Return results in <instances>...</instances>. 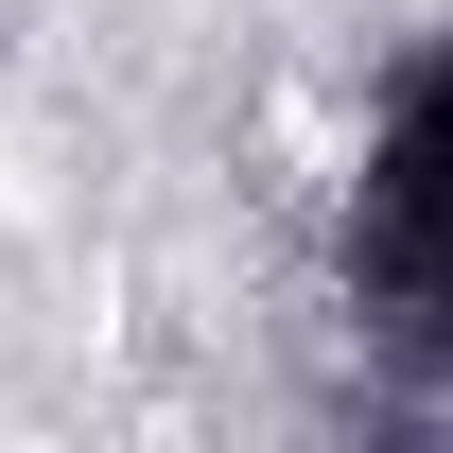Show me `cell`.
Listing matches in <instances>:
<instances>
[{"instance_id": "1", "label": "cell", "mask_w": 453, "mask_h": 453, "mask_svg": "<svg viewBox=\"0 0 453 453\" xmlns=\"http://www.w3.org/2000/svg\"><path fill=\"white\" fill-rule=\"evenodd\" d=\"M349 314L453 384V53H418L349 157Z\"/></svg>"}]
</instances>
